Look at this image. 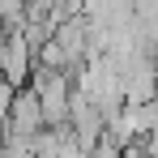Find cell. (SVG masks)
<instances>
[{"label": "cell", "mask_w": 158, "mask_h": 158, "mask_svg": "<svg viewBox=\"0 0 158 158\" xmlns=\"http://www.w3.org/2000/svg\"><path fill=\"white\" fill-rule=\"evenodd\" d=\"M30 69H34V52L26 47V39L17 30H9L0 39V81L13 85V90H22L30 81Z\"/></svg>", "instance_id": "cell-1"}, {"label": "cell", "mask_w": 158, "mask_h": 158, "mask_svg": "<svg viewBox=\"0 0 158 158\" xmlns=\"http://www.w3.org/2000/svg\"><path fill=\"white\" fill-rule=\"evenodd\" d=\"M39 128H43V111H39L34 90H13L9 120H4V132H0V137H9V141H30Z\"/></svg>", "instance_id": "cell-2"}, {"label": "cell", "mask_w": 158, "mask_h": 158, "mask_svg": "<svg viewBox=\"0 0 158 158\" xmlns=\"http://www.w3.org/2000/svg\"><path fill=\"white\" fill-rule=\"evenodd\" d=\"M85 158H120V145H115V141H111V137H98V141H94V150H90V154Z\"/></svg>", "instance_id": "cell-3"}, {"label": "cell", "mask_w": 158, "mask_h": 158, "mask_svg": "<svg viewBox=\"0 0 158 158\" xmlns=\"http://www.w3.org/2000/svg\"><path fill=\"white\" fill-rule=\"evenodd\" d=\"M60 4H64L69 17H81V4H85V0H60Z\"/></svg>", "instance_id": "cell-4"}, {"label": "cell", "mask_w": 158, "mask_h": 158, "mask_svg": "<svg viewBox=\"0 0 158 158\" xmlns=\"http://www.w3.org/2000/svg\"><path fill=\"white\" fill-rule=\"evenodd\" d=\"M0 39H4V22H0Z\"/></svg>", "instance_id": "cell-5"}]
</instances>
